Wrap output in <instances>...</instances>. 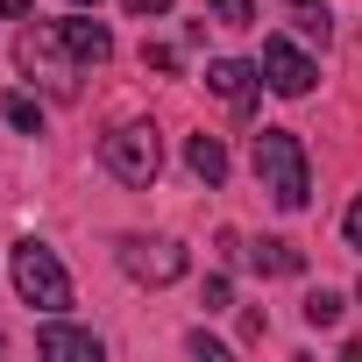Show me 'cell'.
<instances>
[{"label": "cell", "instance_id": "obj_1", "mask_svg": "<svg viewBox=\"0 0 362 362\" xmlns=\"http://www.w3.org/2000/svg\"><path fill=\"white\" fill-rule=\"evenodd\" d=\"M256 177H263V192H270L284 214H298V206L313 199V163H305V142H298L291 128H263V135H256Z\"/></svg>", "mask_w": 362, "mask_h": 362}, {"label": "cell", "instance_id": "obj_2", "mask_svg": "<svg viewBox=\"0 0 362 362\" xmlns=\"http://www.w3.org/2000/svg\"><path fill=\"white\" fill-rule=\"evenodd\" d=\"M15 64H22L29 78H43L57 100H78V50L57 36V22H43V29L29 22V29L15 36Z\"/></svg>", "mask_w": 362, "mask_h": 362}, {"label": "cell", "instance_id": "obj_3", "mask_svg": "<svg viewBox=\"0 0 362 362\" xmlns=\"http://www.w3.org/2000/svg\"><path fill=\"white\" fill-rule=\"evenodd\" d=\"M15 291H22L43 320L71 305V277H64V263H57V249H50V242H36V235H29V242H15Z\"/></svg>", "mask_w": 362, "mask_h": 362}, {"label": "cell", "instance_id": "obj_4", "mask_svg": "<svg viewBox=\"0 0 362 362\" xmlns=\"http://www.w3.org/2000/svg\"><path fill=\"white\" fill-rule=\"evenodd\" d=\"M100 163L121 177V185L149 192V185H156V170H163V142H156V128H149V121H121V128L100 142Z\"/></svg>", "mask_w": 362, "mask_h": 362}, {"label": "cell", "instance_id": "obj_5", "mask_svg": "<svg viewBox=\"0 0 362 362\" xmlns=\"http://www.w3.org/2000/svg\"><path fill=\"white\" fill-rule=\"evenodd\" d=\"M121 270L135 277V284H177L192 270V256H185V242H170V235H121Z\"/></svg>", "mask_w": 362, "mask_h": 362}, {"label": "cell", "instance_id": "obj_6", "mask_svg": "<svg viewBox=\"0 0 362 362\" xmlns=\"http://www.w3.org/2000/svg\"><path fill=\"white\" fill-rule=\"evenodd\" d=\"M313 78H320V64H313L291 36H263V86H270V93L305 100V93H313Z\"/></svg>", "mask_w": 362, "mask_h": 362}, {"label": "cell", "instance_id": "obj_7", "mask_svg": "<svg viewBox=\"0 0 362 362\" xmlns=\"http://www.w3.org/2000/svg\"><path fill=\"white\" fill-rule=\"evenodd\" d=\"M206 93H214L221 107L249 114V107H256V93H263V64H242V57H214V64H206Z\"/></svg>", "mask_w": 362, "mask_h": 362}, {"label": "cell", "instance_id": "obj_8", "mask_svg": "<svg viewBox=\"0 0 362 362\" xmlns=\"http://www.w3.org/2000/svg\"><path fill=\"white\" fill-rule=\"evenodd\" d=\"M36 348L57 355V362H100V334H93V327H64V313H50V320L36 327Z\"/></svg>", "mask_w": 362, "mask_h": 362}, {"label": "cell", "instance_id": "obj_9", "mask_svg": "<svg viewBox=\"0 0 362 362\" xmlns=\"http://www.w3.org/2000/svg\"><path fill=\"white\" fill-rule=\"evenodd\" d=\"M57 36L78 50V64H107L114 57V36H107V22H93V8H78L71 22H57Z\"/></svg>", "mask_w": 362, "mask_h": 362}, {"label": "cell", "instance_id": "obj_10", "mask_svg": "<svg viewBox=\"0 0 362 362\" xmlns=\"http://www.w3.org/2000/svg\"><path fill=\"white\" fill-rule=\"evenodd\" d=\"M185 163H192V177L214 192V185H228V149H221V135H185Z\"/></svg>", "mask_w": 362, "mask_h": 362}, {"label": "cell", "instance_id": "obj_11", "mask_svg": "<svg viewBox=\"0 0 362 362\" xmlns=\"http://www.w3.org/2000/svg\"><path fill=\"white\" fill-rule=\"evenodd\" d=\"M242 263H249L256 277H298V270H305V256H298L291 242H249Z\"/></svg>", "mask_w": 362, "mask_h": 362}, {"label": "cell", "instance_id": "obj_12", "mask_svg": "<svg viewBox=\"0 0 362 362\" xmlns=\"http://www.w3.org/2000/svg\"><path fill=\"white\" fill-rule=\"evenodd\" d=\"M284 22H291L305 43H327V36H334V15H327V0H291V8H284Z\"/></svg>", "mask_w": 362, "mask_h": 362}, {"label": "cell", "instance_id": "obj_13", "mask_svg": "<svg viewBox=\"0 0 362 362\" xmlns=\"http://www.w3.org/2000/svg\"><path fill=\"white\" fill-rule=\"evenodd\" d=\"M0 114H8V128H22V135H43V100L36 93H8Z\"/></svg>", "mask_w": 362, "mask_h": 362}, {"label": "cell", "instance_id": "obj_14", "mask_svg": "<svg viewBox=\"0 0 362 362\" xmlns=\"http://www.w3.org/2000/svg\"><path fill=\"white\" fill-rule=\"evenodd\" d=\"M341 313H348V305H341V291H327V284H320V291H305V327H341Z\"/></svg>", "mask_w": 362, "mask_h": 362}, {"label": "cell", "instance_id": "obj_15", "mask_svg": "<svg viewBox=\"0 0 362 362\" xmlns=\"http://www.w3.org/2000/svg\"><path fill=\"white\" fill-rule=\"evenodd\" d=\"M206 15L221 29H256V0H206Z\"/></svg>", "mask_w": 362, "mask_h": 362}, {"label": "cell", "instance_id": "obj_16", "mask_svg": "<svg viewBox=\"0 0 362 362\" xmlns=\"http://www.w3.org/2000/svg\"><path fill=\"white\" fill-rule=\"evenodd\" d=\"M142 71H177V50L170 43H142Z\"/></svg>", "mask_w": 362, "mask_h": 362}, {"label": "cell", "instance_id": "obj_17", "mask_svg": "<svg viewBox=\"0 0 362 362\" xmlns=\"http://www.w3.org/2000/svg\"><path fill=\"white\" fill-rule=\"evenodd\" d=\"M235 305V284L228 277H206V313H228Z\"/></svg>", "mask_w": 362, "mask_h": 362}, {"label": "cell", "instance_id": "obj_18", "mask_svg": "<svg viewBox=\"0 0 362 362\" xmlns=\"http://www.w3.org/2000/svg\"><path fill=\"white\" fill-rule=\"evenodd\" d=\"M192 355H206V362H228V348H221V341H214V334H206V327H199V334H192Z\"/></svg>", "mask_w": 362, "mask_h": 362}, {"label": "cell", "instance_id": "obj_19", "mask_svg": "<svg viewBox=\"0 0 362 362\" xmlns=\"http://www.w3.org/2000/svg\"><path fill=\"white\" fill-rule=\"evenodd\" d=\"M341 235H348V249H362V199L341 214Z\"/></svg>", "mask_w": 362, "mask_h": 362}, {"label": "cell", "instance_id": "obj_20", "mask_svg": "<svg viewBox=\"0 0 362 362\" xmlns=\"http://www.w3.org/2000/svg\"><path fill=\"white\" fill-rule=\"evenodd\" d=\"M121 8H128L135 22H149V15H170V0H121Z\"/></svg>", "mask_w": 362, "mask_h": 362}, {"label": "cell", "instance_id": "obj_21", "mask_svg": "<svg viewBox=\"0 0 362 362\" xmlns=\"http://www.w3.org/2000/svg\"><path fill=\"white\" fill-rule=\"evenodd\" d=\"M29 8L36 0H0V22H29Z\"/></svg>", "mask_w": 362, "mask_h": 362}, {"label": "cell", "instance_id": "obj_22", "mask_svg": "<svg viewBox=\"0 0 362 362\" xmlns=\"http://www.w3.org/2000/svg\"><path fill=\"white\" fill-rule=\"evenodd\" d=\"M71 8H100V0H71Z\"/></svg>", "mask_w": 362, "mask_h": 362}, {"label": "cell", "instance_id": "obj_23", "mask_svg": "<svg viewBox=\"0 0 362 362\" xmlns=\"http://www.w3.org/2000/svg\"><path fill=\"white\" fill-rule=\"evenodd\" d=\"M0 348H8V341H0Z\"/></svg>", "mask_w": 362, "mask_h": 362}]
</instances>
